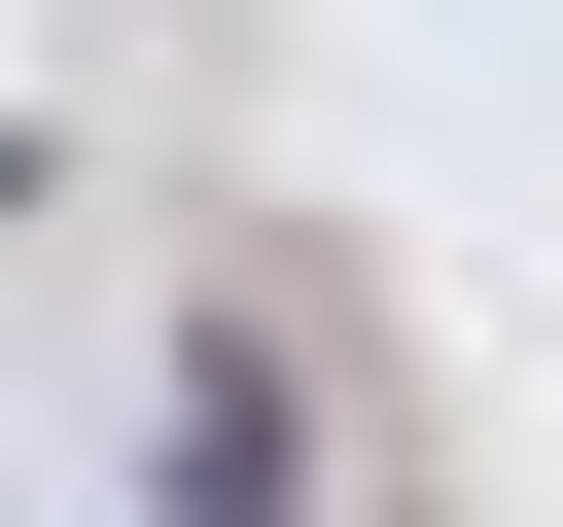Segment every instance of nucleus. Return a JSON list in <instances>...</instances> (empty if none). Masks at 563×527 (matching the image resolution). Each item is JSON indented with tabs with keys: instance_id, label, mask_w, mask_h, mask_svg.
<instances>
[{
	"instance_id": "obj_1",
	"label": "nucleus",
	"mask_w": 563,
	"mask_h": 527,
	"mask_svg": "<svg viewBox=\"0 0 563 527\" xmlns=\"http://www.w3.org/2000/svg\"><path fill=\"white\" fill-rule=\"evenodd\" d=\"M141 527H282V316H211V351H176V457H141Z\"/></svg>"
},
{
	"instance_id": "obj_2",
	"label": "nucleus",
	"mask_w": 563,
	"mask_h": 527,
	"mask_svg": "<svg viewBox=\"0 0 563 527\" xmlns=\"http://www.w3.org/2000/svg\"><path fill=\"white\" fill-rule=\"evenodd\" d=\"M0 211H35V141H0Z\"/></svg>"
}]
</instances>
